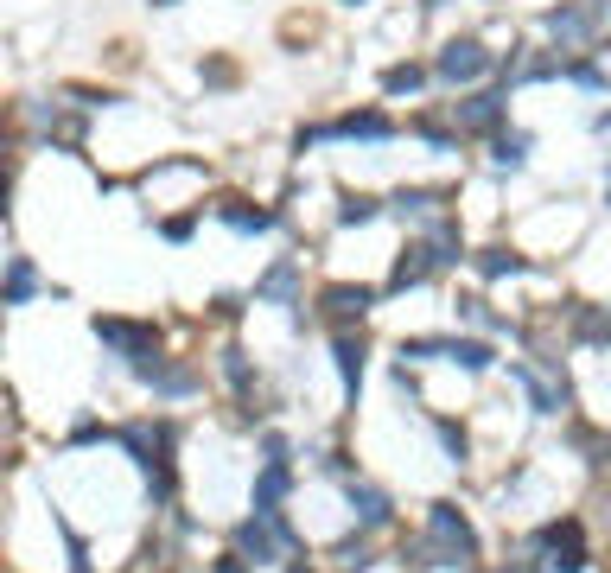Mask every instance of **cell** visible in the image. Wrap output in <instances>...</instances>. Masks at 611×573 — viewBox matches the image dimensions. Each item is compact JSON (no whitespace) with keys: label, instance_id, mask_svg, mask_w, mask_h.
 <instances>
[{"label":"cell","instance_id":"1","mask_svg":"<svg viewBox=\"0 0 611 573\" xmlns=\"http://www.w3.org/2000/svg\"><path fill=\"white\" fill-rule=\"evenodd\" d=\"M484 45H471V39H459V45H446V58H440V77H452V83H471V77H484Z\"/></svg>","mask_w":611,"mask_h":573},{"label":"cell","instance_id":"2","mask_svg":"<svg viewBox=\"0 0 611 573\" xmlns=\"http://www.w3.org/2000/svg\"><path fill=\"white\" fill-rule=\"evenodd\" d=\"M433 535H440V542H452V548H471V529H465V516L452 510V503H440V510H433Z\"/></svg>","mask_w":611,"mask_h":573},{"label":"cell","instance_id":"3","mask_svg":"<svg viewBox=\"0 0 611 573\" xmlns=\"http://www.w3.org/2000/svg\"><path fill=\"white\" fill-rule=\"evenodd\" d=\"M242 548H249V554H255V561H268V554H274V548H281V535H274V523H268V516H255V523H249V529H242Z\"/></svg>","mask_w":611,"mask_h":573},{"label":"cell","instance_id":"4","mask_svg":"<svg viewBox=\"0 0 611 573\" xmlns=\"http://www.w3.org/2000/svg\"><path fill=\"white\" fill-rule=\"evenodd\" d=\"M459 121H465V128H491V121H497V96H471Z\"/></svg>","mask_w":611,"mask_h":573},{"label":"cell","instance_id":"5","mask_svg":"<svg viewBox=\"0 0 611 573\" xmlns=\"http://www.w3.org/2000/svg\"><path fill=\"white\" fill-rule=\"evenodd\" d=\"M325 306H331V312H363V306H370V293H363V287H331Z\"/></svg>","mask_w":611,"mask_h":573},{"label":"cell","instance_id":"6","mask_svg":"<svg viewBox=\"0 0 611 573\" xmlns=\"http://www.w3.org/2000/svg\"><path fill=\"white\" fill-rule=\"evenodd\" d=\"M446 357H459L465 370H484V363H491V351H484V344H446Z\"/></svg>","mask_w":611,"mask_h":573},{"label":"cell","instance_id":"7","mask_svg":"<svg viewBox=\"0 0 611 573\" xmlns=\"http://www.w3.org/2000/svg\"><path fill=\"white\" fill-rule=\"evenodd\" d=\"M338 370H344V382H357V376H363V351H357L351 338L338 344Z\"/></svg>","mask_w":611,"mask_h":573},{"label":"cell","instance_id":"8","mask_svg":"<svg viewBox=\"0 0 611 573\" xmlns=\"http://www.w3.org/2000/svg\"><path fill=\"white\" fill-rule=\"evenodd\" d=\"M351 503H357V516H363V523H382V516H389L376 491H351Z\"/></svg>","mask_w":611,"mask_h":573},{"label":"cell","instance_id":"9","mask_svg":"<svg viewBox=\"0 0 611 573\" xmlns=\"http://www.w3.org/2000/svg\"><path fill=\"white\" fill-rule=\"evenodd\" d=\"M522 262H516V255H503V249H491V255H484V274H516Z\"/></svg>","mask_w":611,"mask_h":573},{"label":"cell","instance_id":"10","mask_svg":"<svg viewBox=\"0 0 611 573\" xmlns=\"http://www.w3.org/2000/svg\"><path fill=\"white\" fill-rule=\"evenodd\" d=\"M421 274H427V255H414V262H401V268H395V287H408V281H421Z\"/></svg>","mask_w":611,"mask_h":573},{"label":"cell","instance_id":"11","mask_svg":"<svg viewBox=\"0 0 611 573\" xmlns=\"http://www.w3.org/2000/svg\"><path fill=\"white\" fill-rule=\"evenodd\" d=\"M414 83H421V71H414V64H395V71H389V90H414Z\"/></svg>","mask_w":611,"mask_h":573},{"label":"cell","instance_id":"12","mask_svg":"<svg viewBox=\"0 0 611 573\" xmlns=\"http://www.w3.org/2000/svg\"><path fill=\"white\" fill-rule=\"evenodd\" d=\"M236 230H268V211H230Z\"/></svg>","mask_w":611,"mask_h":573},{"label":"cell","instance_id":"13","mask_svg":"<svg viewBox=\"0 0 611 573\" xmlns=\"http://www.w3.org/2000/svg\"><path fill=\"white\" fill-rule=\"evenodd\" d=\"M7 293H13V300H26V293H32V268H26V262L13 268V287H7Z\"/></svg>","mask_w":611,"mask_h":573},{"label":"cell","instance_id":"14","mask_svg":"<svg viewBox=\"0 0 611 573\" xmlns=\"http://www.w3.org/2000/svg\"><path fill=\"white\" fill-rule=\"evenodd\" d=\"M497 166H522V141H497Z\"/></svg>","mask_w":611,"mask_h":573},{"label":"cell","instance_id":"15","mask_svg":"<svg viewBox=\"0 0 611 573\" xmlns=\"http://www.w3.org/2000/svg\"><path fill=\"white\" fill-rule=\"evenodd\" d=\"M217 573H242V567H236V561H223V567H217Z\"/></svg>","mask_w":611,"mask_h":573}]
</instances>
